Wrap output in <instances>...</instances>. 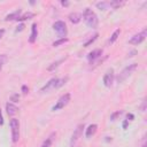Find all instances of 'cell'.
Listing matches in <instances>:
<instances>
[{
	"instance_id": "4316f807",
	"label": "cell",
	"mask_w": 147,
	"mask_h": 147,
	"mask_svg": "<svg viewBox=\"0 0 147 147\" xmlns=\"http://www.w3.org/2000/svg\"><path fill=\"white\" fill-rule=\"evenodd\" d=\"M18 100H20V95L17 93H15L10 96V101H13V102H18Z\"/></svg>"
},
{
	"instance_id": "52a82bcc",
	"label": "cell",
	"mask_w": 147,
	"mask_h": 147,
	"mask_svg": "<svg viewBox=\"0 0 147 147\" xmlns=\"http://www.w3.org/2000/svg\"><path fill=\"white\" fill-rule=\"evenodd\" d=\"M146 36H147V29H144L140 33L134 34V36L129 40V42L132 44V45H139V44H141V42L145 40Z\"/></svg>"
},
{
	"instance_id": "e0dca14e",
	"label": "cell",
	"mask_w": 147,
	"mask_h": 147,
	"mask_svg": "<svg viewBox=\"0 0 147 147\" xmlns=\"http://www.w3.org/2000/svg\"><path fill=\"white\" fill-rule=\"evenodd\" d=\"M65 59H67V56H65V57H62V59H60V60H57V61H55V62H53L51 65H48L47 70H48V71H53V70H55V69H56V68H57V67H59Z\"/></svg>"
},
{
	"instance_id": "7a4b0ae2",
	"label": "cell",
	"mask_w": 147,
	"mask_h": 147,
	"mask_svg": "<svg viewBox=\"0 0 147 147\" xmlns=\"http://www.w3.org/2000/svg\"><path fill=\"white\" fill-rule=\"evenodd\" d=\"M137 67H138V64L137 63H131V64H129V65H126L121 72H119V75L117 76V82L118 83H123L136 69H137Z\"/></svg>"
},
{
	"instance_id": "4fadbf2b",
	"label": "cell",
	"mask_w": 147,
	"mask_h": 147,
	"mask_svg": "<svg viewBox=\"0 0 147 147\" xmlns=\"http://www.w3.org/2000/svg\"><path fill=\"white\" fill-rule=\"evenodd\" d=\"M6 110H7V114H8L9 116H14V115L17 113L18 108H17V107H16L14 103L8 102V103L6 105Z\"/></svg>"
},
{
	"instance_id": "5b68a950",
	"label": "cell",
	"mask_w": 147,
	"mask_h": 147,
	"mask_svg": "<svg viewBox=\"0 0 147 147\" xmlns=\"http://www.w3.org/2000/svg\"><path fill=\"white\" fill-rule=\"evenodd\" d=\"M83 129H84V124H79L77 125V127L75 129L72 136H71V139H70V147H75L79 140V138L82 137L83 134Z\"/></svg>"
},
{
	"instance_id": "9c48e42d",
	"label": "cell",
	"mask_w": 147,
	"mask_h": 147,
	"mask_svg": "<svg viewBox=\"0 0 147 147\" xmlns=\"http://www.w3.org/2000/svg\"><path fill=\"white\" fill-rule=\"evenodd\" d=\"M101 55H102V49L98 48V49H94V51H92V52L88 53L87 60H88L90 62H93V61H95L96 59H99Z\"/></svg>"
},
{
	"instance_id": "603a6c76",
	"label": "cell",
	"mask_w": 147,
	"mask_h": 147,
	"mask_svg": "<svg viewBox=\"0 0 147 147\" xmlns=\"http://www.w3.org/2000/svg\"><path fill=\"white\" fill-rule=\"evenodd\" d=\"M67 41H68V38H60L59 40H56V41L53 42V46L54 47H57V46H60V45H62V44H64Z\"/></svg>"
},
{
	"instance_id": "d4e9b609",
	"label": "cell",
	"mask_w": 147,
	"mask_h": 147,
	"mask_svg": "<svg viewBox=\"0 0 147 147\" xmlns=\"http://www.w3.org/2000/svg\"><path fill=\"white\" fill-rule=\"evenodd\" d=\"M122 110H117V111H115V113H113L111 115H110V119L111 121H116V118L118 117V116H121L122 115Z\"/></svg>"
},
{
	"instance_id": "7c38bea8",
	"label": "cell",
	"mask_w": 147,
	"mask_h": 147,
	"mask_svg": "<svg viewBox=\"0 0 147 147\" xmlns=\"http://www.w3.org/2000/svg\"><path fill=\"white\" fill-rule=\"evenodd\" d=\"M37 36H38V29H37V24L33 23L32 26H31V34H30V38H29V41L32 44L36 41L37 39Z\"/></svg>"
},
{
	"instance_id": "cb8c5ba5",
	"label": "cell",
	"mask_w": 147,
	"mask_h": 147,
	"mask_svg": "<svg viewBox=\"0 0 147 147\" xmlns=\"http://www.w3.org/2000/svg\"><path fill=\"white\" fill-rule=\"evenodd\" d=\"M67 80H68V78L65 77V78H61V79H59L57 78V83H56V88H59V87H61V86H63L65 83H67Z\"/></svg>"
},
{
	"instance_id": "5bb4252c",
	"label": "cell",
	"mask_w": 147,
	"mask_h": 147,
	"mask_svg": "<svg viewBox=\"0 0 147 147\" xmlns=\"http://www.w3.org/2000/svg\"><path fill=\"white\" fill-rule=\"evenodd\" d=\"M96 129H98V125H96V124H91V125H88V127L86 129V132H85L86 138H91L92 136H94L95 132H96Z\"/></svg>"
},
{
	"instance_id": "8992f818",
	"label": "cell",
	"mask_w": 147,
	"mask_h": 147,
	"mask_svg": "<svg viewBox=\"0 0 147 147\" xmlns=\"http://www.w3.org/2000/svg\"><path fill=\"white\" fill-rule=\"evenodd\" d=\"M70 94L69 93H65V94H63L59 100H57V102L53 106V110L55 111V110H60V109H62V108H64L68 103H69V101H70Z\"/></svg>"
},
{
	"instance_id": "ffe728a7",
	"label": "cell",
	"mask_w": 147,
	"mask_h": 147,
	"mask_svg": "<svg viewBox=\"0 0 147 147\" xmlns=\"http://www.w3.org/2000/svg\"><path fill=\"white\" fill-rule=\"evenodd\" d=\"M108 3H109V7H113V8H118V7H121V6L124 5V2H123V1H119V0L108 1Z\"/></svg>"
},
{
	"instance_id": "44dd1931",
	"label": "cell",
	"mask_w": 147,
	"mask_h": 147,
	"mask_svg": "<svg viewBox=\"0 0 147 147\" xmlns=\"http://www.w3.org/2000/svg\"><path fill=\"white\" fill-rule=\"evenodd\" d=\"M96 7L100 9V10H105L109 7V3L108 1H101V2H96Z\"/></svg>"
},
{
	"instance_id": "4dcf8cb0",
	"label": "cell",
	"mask_w": 147,
	"mask_h": 147,
	"mask_svg": "<svg viewBox=\"0 0 147 147\" xmlns=\"http://www.w3.org/2000/svg\"><path fill=\"white\" fill-rule=\"evenodd\" d=\"M133 118H134L133 114H127V116H126V119H127V121H132Z\"/></svg>"
},
{
	"instance_id": "d6a6232c",
	"label": "cell",
	"mask_w": 147,
	"mask_h": 147,
	"mask_svg": "<svg viewBox=\"0 0 147 147\" xmlns=\"http://www.w3.org/2000/svg\"><path fill=\"white\" fill-rule=\"evenodd\" d=\"M134 54H137V51H136V49H133V51H131V52L129 53V57H131V56H134Z\"/></svg>"
},
{
	"instance_id": "f1b7e54d",
	"label": "cell",
	"mask_w": 147,
	"mask_h": 147,
	"mask_svg": "<svg viewBox=\"0 0 147 147\" xmlns=\"http://www.w3.org/2000/svg\"><path fill=\"white\" fill-rule=\"evenodd\" d=\"M140 109H141V111H145V109H146V99L142 100V105H141Z\"/></svg>"
},
{
	"instance_id": "f546056e",
	"label": "cell",
	"mask_w": 147,
	"mask_h": 147,
	"mask_svg": "<svg viewBox=\"0 0 147 147\" xmlns=\"http://www.w3.org/2000/svg\"><path fill=\"white\" fill-rule=\"evenodd\" d=\"M24 29V24L22 23V24H20L18 26H17V29H16V32H18V31H22Z\"/></svg>"
},
{
	"instance_id": "1f68e13d",
	"label": "cell",
	"mask_w": 147,
	"mask_h": 147,
	"mask_svg": "<svg viewBox=\"0 0 147 147\" xmlns=\"http://www.w3.org/2000/svg\"><path fill=\"white\" fill-rule=\"evenodd\" d=\"M61 5L64 6V7H68V6L70 5V2H69V1H61Z\"/></svg>"
},
{
	"instance_id": "9a60e30c",
	"label": "cell",
	"mask_w": 147,
	"mask_h": 147,
	"mask_svg": "<svg viewBox=\"0 0 147 147\" xmlns=\"http://www.w3.org/2000/svg\"><path fill=\"white\" fill-rule=\"evenodd\" d=\"M69 20H70V22H71V23L77 24V23H79V22H80V20H82V15H80L79 13L74 11V13H71V14L69 15Z\"/></svg>"
},
{
	"instance_id": "3957f363",
	"label": "cell",
	"mask_w": 147,
	"mask_h": 147,
	"mask_svg": "<svg viewBox=\"0 0 147 147\" xmlns=\"http://www.w3.org/2000/svg\"><path fill=\"white\" fill-rule=\"evenodd\" d=\"M9 124H10V129H11V138H13V141L14 142H17L18 141V138H20V123H18V119L11 118Z\"/></svg>"
},
{
	"instance_id": "d590c367",
	"label": "cell",
	"mask_w": 147,
	"mask_h": 147,
	"mask_svg": "<svg viewBox=\"0 0 147 147\" xmlns=\"http://www.w3.org/2000/svg\"><path fill=\"white\" fill-rule=\"evenodd\" d=\"M3 33H5V29H0V39L2 38V36H3Z\"/></svg>"
},
{
	"instance_id": "2e32d148",
	"label": "cell",
	"mask_w": 147,
	"mask_h": 147,
	"mask_svg": "<svg viewBox=\"0 0 147 147\" xmlns=\"http://www.w3.org/2000/svg\"><path fill=\"white\" fill-rule=\"evenodd\" d=\"M54 138H55V132H52V133L46 138V140L42 142L41 147H51V146H52V144H53Z\"/></svg>"
},
{
	"instance_id": "d6986e66",
	"label": "cell",
	"mask_w": 147,
	"mask_h": 147,
	"mask_svg": "<svg viewBox=\"0 0 147 147\" xmlns=\"http://www.w3.org/2000/svg\"><path fill=\"white\" fill-rule=\"evenodd\" d=\"M119 33H121V30H119V29H117V30H115V31H114V33L111 34V37L109 38V40H108V42H109V44H113V42H115V41L117 40V38L119 37Z\"/></svg>"
},
{
	"instance_id": "8d00e7d4",
	"label": "cell",
	"mask_w": 147,
	"mask_h": 147,
	"mask_svg": "<svg viewBox=\"0 0 147 147\" xmlns=\"http://www.w3.org/2000/svg\"><path fill=\"white\" fill-rule=\"evenodd\" d=\"M141 147H146V140L144 139V141H142V146Z\"/></svg>"
},
{
	"instance_id": "484cf974",
	"label": "cell",
	"mask_w": 147,
	"mask_h": 147,
	"mask_svg": "<svg viewBox=\"0 0 147 147\" xmlns=\"http://www.w3.org/2000/svg\"><path fill=\"white\" fill-rule=\"evenodd\" d=\"M6 61H7V56H6L5 54H1V55H0V70L2 69L3 64L6 63Z\"/></svg>"
},
{
	"instance_id": "836d02e7",
	"label": "cell",
	"mask_w": 147,
	"mask_h": 147,
	"mask_svg": "<svg viewBox=\"0 0 147 147\" xmlns=\"http://www.w3.org/2000/svg\"><path fill=\"white\" fill-rule=\"evenodd\" d=\"M127 123H129V121H127V119H125V121L123 122V129H124V130L126 129V126H127Z\"/></svg>"
},
{
	"instance_id": "7402d4cb",
	"label": "cell",
	"mask_w": 147,
	"mask_h": 147,
	"mask_svg": "<svg viewBox=\"0 0 147 147\" xmlns=\"http://www.w3.org/2000/svg\"><path fill=\"white\" fill-rule=\"evenodd\" d=\"M98 37H99V33H95V34H93V37H92V38H90V39H88L86 42H84V45H83V46H84V47H87V46H90L91 44H93V42L96 40V38H98Z\"/></svg>"
},
{
	"instance_id": "30bf717a",
	"label": "cell",
	"mask_w": 147,
	"mask_h": 147,
	"mask_svg": "<svg viewBox=\"0 0 147 147\" xmlns=\"http://www.w3.org/2000/svg\"><path fill=\"white\" fill-rule=\"evenodd\" d=\"M56 83H57V78H52L51 80H48V83H46V85H44L41 87V92H47L49 90H53V88H56Z\"/></svg>"
},
{
	"instance_id": "83f0119b",
	"label": "cell",
	"mask_w": 147,
	"mask_h": 147,
	"mask_svg": "<svg viewBox=\"0 0 147 147\" xmlns=\"http://www.w3.org/2000/svg\"><path fill=\"white\" fill-rule=\"evenodd\" d=\"M22 92H23V94H26V93L29 92V87H28L26 85H23V86H22Z\"/></svg>"
},
{
	"instance_id": "277c9868",
	"label": "cell",
	"mask_w": 147,
	"mask_h": 147,
	"mask_svg": "<svg viewBox=\"0 0 147 147\" xmlns=\"http://www.w3.org/2000/svg\"><path fill=\"white\" fill-rule=\"evenodd\" d=\"M53 29L56 31V33H57V36L60 38H65L68 30H67V25H65V23L63 21H56L53 24Z\"/></svg>"
},
{
	"instance_id": "ba28073f",
	"label": "cell",
	"mask_w": 147,
	"mask_h": 147,
	"mask_svg": "<svg viewBox=\"0 0 147 147\" xmlns=\"http://www.w3.org/2000/svg\"><path fill=\"white\" fill-rule=\"evenodd\" d=\"M113 82H114V69L110 68L109 70H107V72L103 76V84L105 86L110 87L113 85Z\"/></svg>"
},
{
	"instance_id": "ac0fdd59",
	"label": "cell",
	"mask_w": 147,
	"mask_h": 147,
	"mask_svg": "<svg viewBox=\"0 0 147 147\" xmlns=\"http://www.w3.org/2000/svg\"><path fill=\"white\" fill-rule=\"evenodd\" d=\"M34 16V14L33 13H31V11H28V13H25L24 15H22V16H20L16 21L17 22H21V21H25V20H30V18H32Z\"/></svg>"
},
{
	"instance_id": "e575fe53",
	"label": "cell",
	"mask_w": 147,
	"mask_h": 147,
	"mask_svg": "<svg viewBox=\"0 0 147 147\" xmlns=\"http://www.w3.org/2000/svg\"><path fill=\"white\" fill-rule=\"evenodd\" d=\"M3 124V117H2V114H1V110H0V125Z\"/></svg>"
},
{
	"instance_id": "6da1fadb",
	"label": "cell",
	"mask_w": 147,
	"mask_h": 147,
	"mask_svg": "<svg viewBox=\"0 0 147 147\" xmlns=\"http://www.w3.org/2000/svg\"><path fill=\"white\" fill-rule=\"evenodd\" d=\"M83 20L84 22L86 23V25L88 28H92V29H95L99 24V18L96 16V14L91 9V8H85L84 13H83Z\"/></svg>"
},
{
	"instance_id": "8fae6325",
	"label": "cell",
	"mask_w": 147,
	"mask_h": 147,
	"mask_svg": "<svg viewBox=\"0 0 147 147\" xmlns=\"http://www.w3.org/2000/svg\"><path fill=\"white\" fill-rule=\"evenodd\" d=\"M21 13H22V10H21V9H17V10H15V11L8 14V15L5 17V21H16V20L21 16Z\"/></svg>"
}]
</instances>
